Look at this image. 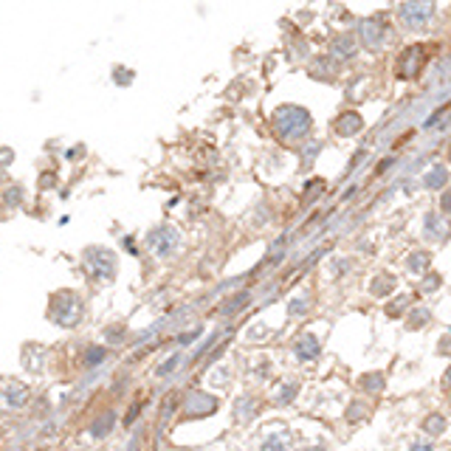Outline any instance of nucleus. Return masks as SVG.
Segmentation results:
<instances>
[{
	"mask_svg": "<svg viewBox=\"0 0 451 451\" xmlns=\"http://www.w3.org/2000/svg\"><path fill=\"white\" fill-rule=\"evenodd\" d=\"M384 387V381H381V375H364V389H370V392H375V389H381Z\"/></svg>",
	"mask_w": 451,
	"mask_h": 451,
	"instance_id": "f3484780",
	"label": "nucleus"
},
{
	"mask_svg": "<svg viewBox=\"0 0 451 451\" xmlns=\"http://www.w3.org/2000/svg\"><path fill=\"white\" fill-rule=\"evenodd\" d=\"M392 288H395V276H392V274L378 276V279L373 282V294H375V297H389Z\"/></svg>",
	"mask_w": 451,
	"mask_h": 451,
	"instance_id": "9b49d317",
	"label": "nucleus"
},
{
	"mask_svg": "<svg viewBox=\"0 0 451 451\" xmlns=\"http://www.w3.org/2000/svg\"><path fill=\"white\" fill-rule=\"evenodd\" d=\"M175 364H178V358H170L167 364H163V366H161V370H158V373H161V375H163V373H170V370H173V366H175Z\"/></svg>",
	"mask_w": 451,
	"mask_h": 451,
	"instance_id": "bb28decb",
	"label": "nucleus"
},
{
	"mask_svg": "<svg viewBox=\"0 0 451 451\" xmlns=\"http://www.w3.org/2000/svg\"><path fill=\"white\" fill-rule=\"evenodd\" d=\"M48 316L57 321V324H76L79 316H82V302L73 297V294H57L51 299V308H48Z\"/></svg>",
	"mask_w": 451,
	"mask_h": 451,
	"instance_id": "f03ea898",
	"label": "nucleus"
},
{
	"mask_svg": "<svg viewBox=\"0 0 451 451\" xmlns=\"http://www.w3.org/2000/svg\"><path fill=\"white\" fill-rule=\"evenodd\" d=\"M409 451H432V445H412Z\"/></svg>",
	"mask_w": 451,
	"mask_h": 451,
	"instance_id": "cd10ccee",
	"label": "nucleus"
},
{
	"mask_svg": "<svg viewBox=\"0 0 451 451\" xmlns=\"http://www.w3.org/2000/svg\"><path fill=\"white\" fill-rule=\"evenodd\" d=\"M432 12H434L432 3H403V6H400V17H403V23H409L412 28L423 26V23L432 17Z\"/></svg>",
	"mask_w": 451,
	"mask_h": 451,
	"instance_id": "423d86ee",
	"label": "nucleus"
},
{
	"mask_svg": "<svg viewBox=\"0 0 451 451\" xmlns=\"http://www.w3.org/2000/svg\"><path fill=\"white\" fill-rule=\"evenodd\" d=\"M440 206H443V212H448V215H451V192H445V195H443V203H440Z\"/></svg>",
	"mask_w": 451,
	"mask_h": 451,
	"instance_id": "a878e982",
	"label": "nucleus"
},
{
	"mask_svg": "<svg viewBox=\"0 0 451 451\" xmlns=\"http://www.w3.org/2000/svg\"><path fill=\"white\" fill-rule=\"evenodd\" d=\"M85 265L94 279H110L116 274V257L107 249H91L85 251Z\"/></svg>",
	"mask_w": 451,
	"mask_h": 451,
	"instance_id": "7ed1b4c3",
	"label": "nucleus"
},
{
	"mask_svg": "<svg viewBox=\"0 0 451 451\" xmlns=\"http://www.w3.org/2000/svg\"><path fill=\"white\" fill-rule=\"evenodd\" d=\"M445 167H434L429 175H426V186H432V189H440V186H445Z\"/></svg>",
	"mask_w": 451,
	"mask_h": 451,
	"instance_id": "4468645a",
	"label": "nucleus"
},
{
	"mask_svg": "<svg viewBox=\"0 0 451 451\" xmlns=\"http://www.w3.org/2000/svg\"><path fill=\"white\" fill-rule=\"evenodd\" d=\"M406 265H409V271H412V274H421V271H426V268H429V254H426V251L412 254V257L406 260Z\"/></svg>",
	"mask_w": 451,
	"mask_h": 451,
	"instance_id": "ddd939ff",
	"label": "nucleus"
},
{
	"mask_svg": "<svg viewBox=\"0 0 451 451\" xmlns=\"http://www.w3.org/2000/svg\"><path fill=\"white\" fill-rule=\"evenodd\" d=\"M361 127H364V121H361V116H358L355 110H347V113H342V116L336 118V133L344 136V139L361 133Z\"/></svg>",
	"mask_w": 451,
	"mask_h": 451,
	"instance_id": "6e6552de",
	"label": "nucleus"
},
{
	"mask_svg": "<svg viewBox=\"0 0 451 451\" xmlns=\"http://www.w3.org/2000/svg\"><path fill=\"white\" fill-rule=\"evenodd\" d=\"M102 358H105V350H102V347H94V350H88V364H94V366H96Z\"/></svg>",
	"mask_w": 451,
	"mask_h": 451,
	"instance_id": "aec40b11",
	"label": "nucleus"
},
{
	"mask_svg": "<svg viewBox=\"0 0 451 451\" xmlns=\"http://www.w3.org/2000/svg\"><path fill=\"white\" fill-rule=\"evenodd\" d=\"M448 155H451V147H448Z\"/></svg>",
	"mask_w": 451,
	"mask_h": 451,
	"instance_id": "c756f323",
	"label": "nucleus"
},
{
	"mask_svg": "<svg viewBox=\"0 0 451 451\" xmlns=\"http://www.w3.org/2000/svg\"><path fill=\"white\" fill-rule=\"evenodd\" d=\"M297 355H299L302 361L316 358V355H319V339H316L313 333H302L299 342H297Z\"/></svg>",
	"mask_w": 451,
	"mask_h": 451,
	"instance_id": "1a4fd4ad",
	"label": "nucleus"
},
{
	"mask_svg": "<svg viewBox=\"0 0 451 451\" xmlns=\"http://www.w3.org/2000/svg\"><path fill=\"white\" fill-rule=\"evenodd\" d=\"M426 65V48L423 46H409L398 57V76L400 79H415Z\"/></svg>",
	"mask_w": 451,
	"mask_h": 451,
	"instance_id": "20e7f679",
	"label": "nucleus"
},
{
	"mask_svg": "<svg viewBox=\"0 0 451 451\" xmlns=\"http://www.w3.org/2000/svg\"><path fill=\"white\" fill-rule=\"evenodd\" d=\"M110 423H113V415H105V418L94 426V437H105V434L110 432Z\"/></svg>",
	"mask_w": 451,
	"mask_h": 451,
	"instance_id": "dca6fc26",
	"label": "nucleus"
},
{
	"mask_svg": "<svg viewBox=\"0 0 451 451\" xmlns=\"http://www.w3.org/2000/svg\"><path fill=\"white\" fill-rule=\"evenodd\" d=\"M23 195V189H17V186H12L9 192H6V203H9V206H15V203H17V197Z\"/></svg>",
	"mask_w": 451,
	"mask_h": 451,
	"instance_id": "5701e85b",
	"label": "nucleus"
},
{
	"mask_svg": "<svg viewBox=\"0 0 451 451\" xmlns=\"http://www.w3.org/2000/svg\"><path fill=\"white\" fill-rule=\"evenodd\" d=\"M265 451H285V448H282L279 440H268V443H265Z\"/></svg>",
	"mask_w": 451,
	"mask_h": 451,
	"instance_id": "393cba45",
	"label": "nucleus"
},
{
	"mask_svg": "<svg viewBox=\"0 0 451 451\" xmlns=\"http://www.w3.org/2000/svg\"><path fill=\"white\" fill-rule=\"evenodd\" d=\"M415 313V319H409V327H421L426 319H429V313L426 310H412Z\"/></svg>",
	"mask_w": 451,
	"mask_h": 451,
	"instance_id": "412c9836",
	"label": "nucleus"
},
{
	"mask_svg": "<svg viewBox=\"0 0 451 451\" xmlns=\"http://www.w3.org/2000/svg\"><path fill=\"white\" fill-rule=\"evenodd\" d=\"M28 400V389L26 387H20V384H9L6 387V403L9 406H23Z\"/></svg>",
	"mask_w": 451,
	"mask_h": 451,
	"instance_id": "9d476101",
	"label": "nucleus"
},
{
	"mask_svg": "<svg viewBox=\"0 0 451 451\" xmlns=\"http://www.w3.org/2000/svg\"><path fill=\"white\" fill-rule=\"evenodd\" d=\"M361 37H364V43L366 46H381L384 43V37H387V23L381 17H370V20H364L361 23Z\"/></svg>",
	"mask_w": 451,
	"mask_h": 451,
	"instance_id": "0eeeda50",
	"label": "nucleus"
},
{
	"mask_svg": "<svg viewBox=\"0 0 451 451\" xmlns=\"http://www.w3.org/2000/svg\"><path fill=\"white\" fill-rule=\"evenodd\" d=\"M139 412H141V403H136V406H133V409H130V412H127V418H125V423H127V426H130V423H133V418H136V415H139Z\"/></svg>",
	"mask_w": 451,
	"mask_h": 451,
	"instance_id": "b1692460",
	"label": "nucleus"
},
{
	"mask_svg": "<svg viewBox=\"0 0 451 451\" xmlns=\"http://www.w3.org/2000/svg\"><path fill=\"white\" fill-rule=\"evenodd\" d=\"M178 242H181V240H178L175 229H170V226H161V229L150 231V237H147V245H150V249H152L155 254H161V257L173 254Z\"/></svg>",
	"mask_w": 451,
	"mask_h": 451,
	"instance_id": "39448f33",
	"label": "nucleus"
},
{
	"mask_svg": "<svg viewBox=\"0 0 451 451\" xmlns=\"http://www.w3.org/2000/svg\"><path fill=\"white\" fill-rule=\"evenodd\" d=\"M448 110H451V105H445V107H440V110H437V113H434V116H432V118L426 121V127H432V125H437V121H440V118H443V116H445Z\"/></svg>",
	"mask_w": 451,
	"mask_h": 451,
	"instance_id": "4be33fe9",
	"label": "nucleus"
},
{
	"mask_svg": "<svg viewBox=\"0 0 451 451\" xmlns=\"http://www.w3.org/2000/svg\"><path fill=\"white\" fill-rule=\"evenodd\" d=\"M445 387H451V370L445 373Z\"/></svg>",
	"mask_w": 451,
	"mask_h": 451,
	"instance_id": "c85d7f7f",
	"label": "nucleus"
},
{
	"mask_svg": "<svg viewBox=\"0 0 451 451\" xmlns=\"http://www.w3.org/2000/svg\"><path fill=\"white\" fill-rule=\"evenodd\" d=\"M400 308H409V297H400L398 302L389 305V316H400Z\"/></svg>",
	"mask_w": 451,
	"mask_h": 451,
	"instance_id": "a211bd4d",
	"label": "nucleus"
},
{
	"mask_svg": "<svg viewBox=\"0 0 451 451\" xmlns=\"http://www.w3.org/2000/svg\"><path fill=\"white\" fill-rule=\"evenodd\" d=\"M423 429H426L429 434H443V429H445V418H443V415H429V418L423 421Z\"/></svg>",
	"mask_w": 451,
	"mask_h": 451,
	"instance_id": "2eb2a0df",
	"label": "nucleus"
},
{
	"mask_svg": "<svg viewBox=\"0 0 451 451\" xmlns=\"http://www.w3.org/2000/svg\"><path fill=\"white\" fill-rule=\"evenodd\" d=\"M274 125H276V133L282 139H302L310 127V116L302 110V107H279L276 118H274Z\"/></svg>",
	"mask_w": 451,
	"mask_h": 451,
	"instance_id": "f257e3e1",
	"label": "nucleus"
},
{
	"mask_svg": "<svg viewBox=\"0 0 451 451\" xmlns=\"http://www.w3.org/2000/svg\"><path fill=\"white\" fill-rule=\"evenodd\" d=\"M297 389H299L297 384H288V387H285V389L279 392V398H276V400H279V403H288V398H291V395H297Z\"/></svg>",
	"mask_w": 451,
	"mask_h": 451,
	"instance_id": "6ab92c4d",
	"label": "nucleus"
},
{
	"mask_svg": "<svg viewBox=\"0 0 451 451\" xmlns=\"http://www.w3.org/2000/svg\"><path fill=\"white\" fill-rule=\"evenodd\" d=\"M333 54H336V57H353V54H355V39H353V37H342V39H336Z\"/></svg>",
	"mask_w": 451,
	"mask_h": 451,
	"instance_id": "f8f14e48",
	"label": "nucleus"
}]
</instances>
